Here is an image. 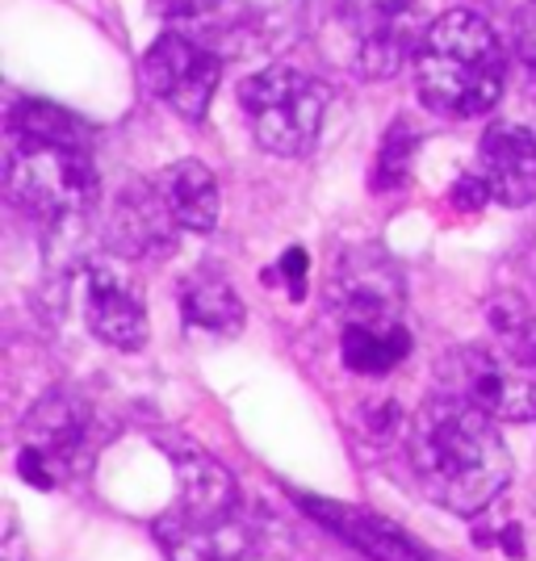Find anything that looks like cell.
Masks as SVG:
<instances>
[{
    "mask_svg": "<svg viewBox=\"0 0 536 561\" xmlns=\"http://www.w3.org/2000/svg\"><path fill=\"white\" fill-rule=\"evenodd\" d=\"M407 453L423 494L457 515L482 512L512 478V453L494 420L444 394L415 415Z\"/></svg>",
    "mask_w": 536,
    "mask_h": 561,
    "instance_id": "cell-2",
    "label": "cell"
},
{
    "mask_svg": "<svg viewBox=\"0 0 536 561\" xmlns=\"http://www.w3.org/2000/svg\"><path fill=\"white\" fill-rule=\"evenodd\" d=\"M218 80H223V55L189 30H168L142 55L147 93L163 101L168 110H176L185 122L206 117Z\"/></svg>",
    "mask_w": 536,
    "mask_h": 561,
    "instance_id": "cell-6",
    "label": "cell"
},
{
    "mask_svg": "<svg viewBox=\"0 0 536 561\" xmlns=\"http://www.w3.org/2000/svg\"><path fill=\"white\" fill-rule=\"evenodd\" d=\"M218 9H223V0H156V13H163L168 22H176V25L214 22Z\"/></svg>",
    "mask_w": 536,
    "mask_h": 561,
    "instance_id": "cell-21",
    "label": "cell"
},
{
    "mask_svg": "<svg viewBox=\"0 0 536 561\" xmlns=\"http://www.w3.org/2000/svg\"><path fill=\"white\" fill-rule=\"evenodd\" d=\"M4 185L38 222L76 227L101 193L89 130L50 101L13 105L4 139Z\"/></svg>",
    "mask_w": 536,
    "mask_h": 561,
    "instance_id": "cell-1",
    "label": "cell"
},
{
    "mask_svg": "<svg viewBox=\"0 0 536 561\" xmlns=\"http://www.w3.org/2000/svg\"><path fill=\"white\" fill-rule=\"evenodd\" d=\"M306 264H310V256H306L303 248H289L285 256L277 260V268L273 273H264V285H285V294L294 298V302H303L306 294Z\"/></svg>",
    "mask_w": 536,
    "mask_h": 561,
    "instance_id": "cell-20",
    "label": "cell"
},
{
    "mask_svg": "<svg viewBox=\"0 0 536 561\" xmlns=\"http://www.w3.org/2000/svg\"><path fill=\"white\" fill-rule=\"evenodd\" d=\"M156 537L168 561H243L252 549V533L239 519V512H189L181 503L156 519Z\"/></svg>",
    "mask_w": 536,
    "mask_h": 561,
    "instance_id": "cell-11",
    "label": "cell"
},
{
    "mask_svg": "<svg viewBox=\"0 0 536 561\" xmlns=\"http://www.w3.org/2000/svg\"><path fill=\"white\" fill-rule=\"evenodd\" d=\"M487 202H494L490 197V185L478 176V172H466V176H457V185H453V206L457 210H469V214H478Z\"/></svg>",
    "mask_w": 536,
    "mask_h": 561,
    "instance_id": "cell-22",
    "label": "cell"
},
{
    "mask_svg": "<svg viewBox=\"0 0 536 561\" xmlns=\"http://www.w3.org/2000/svg\"><path fill=\"white\" fill-rule=\"evenodd\" d=\"M89 436V407L68 390H55L43 402H34L30 420H25V445H22V478L50 491L80 457Z\"/></svg>",
    "mask_w": 536,
    "mask_h": 561,
    "instance_id": "cell-8",
    "label": "cell"
},
{
    "mask_svg": "<svg viewBox=\"0 0 536 561\" xmlns=\"http://www.w3.org/2000/svg\"><path fill=\"white\" fill-rule=\"evenodd\" d=\"M327 84L298 68H264L239 84V105L264 151L306 156L327 114Z\"/></svg>",
    "mask_w": 536,
    "mask_h": 561,
    "instance_id": "cell-4",
    "label": "cell"
},
{
    "mask_svg": "<svg viewBox=\"0 0 536 561\" xmlns=\"http://www.w3.org/2000/svg\"><path fill=\"white\" fill-rule=\"evenodd\" d=\"M415 126L411 122H395L390 135H386V147H381V160H377V188H390L407 181V168H411V156H415Z\"/></svg>",
    "mask_w": 536,
    "mask_h": 561,
    "instance_id": "cell-19",
    "label": "cell"
},
{
    "mask_svg": "<svg viewBox=\"0 0 536 561\" xmlns=\"http://www.w3.org/2000/svg\"><path fill=\"white\" fill-rule=\"evenodd\" d=\"M436 394L474 407L490 420H536V365L528 356H499L490 348H453L436 369Z\"/></svg>",
    "mask_w": 536,
    "mask_h": 561,
    "instance_id": "cell-5",
    "label": "cell"
},
{
    "mask_svg": "<svg viewBox=\"0 0 536 561\" xmlns=\"http://www.w3.org/2000/svg\"><path fill=\"white\" fill-rule=\"evenodd\" d=\"M415 84L436 114H490L508 84V55L499 34L469 9H453L436 18L415 55Z\"/></svg>",
    "mask_w": 536,
    "mask_h": 561,
    "instance_id": "cell-3",
    "label": "cell"
},
{
    "mask_svg": "<svg viewBox=\"0 0 536 561\" xmlns=\"http://www.w3.org/2000/svg\"><path fill=\"white\" fill-rule=\"evenodd\" d=\"M160 188L185 231H214V222H218V181L202 160H181V164L163 168Z\"/></svg>",
    "mask_w": 536,
    "mask_h": 561,
    "instance_id": "cell-18",
    "label": "cell"
},
{
    "mask_svg": "<svg viewBox=\"0 0 536 561\" xmlns=\"http://www.w3.org/2000/svg\"><path fill=\"white\" fill-rule=\"evenodd\" d=\"M181 319L189 331L206 335H235L243 328V298L231 289V280L218 273H193L181 285Z\"/></svg>",
    "mask_w": 536,
    "mask_h": 561,
    "instance_id": "cell-17",
    "label": "cell"
},
{
    "mask_svg": "<svg viewBox=\"0 0 536 561\" xmlns=\"http://www.w3.org/2000/svg\"><path fill=\"white\" fill-rule=\"evenodd\" d=\"M331 302L340 306L344 319L356 314H398L402 280L395 264L377 252H352L340 268H331Z\"/></svg>",
    "mask_w": 536,
    "mask_h": 561,
    "instance_id": "cell-13",
    "label": "cell"
},
{
    "mask_svg": "<svg viewBox=\"0 0 536 561\" xmlns=\"http://www.w3.org/2000/svg\"><path fill=\"white\" fill-rule=\"evenodd\" d=\"M235 50H264L289 38L298 25V0H223L218 18Z\"/></svg>",
    "mask_w": 536,
    "mask_h": 561,
    "instance_id": "cell-16",
    "label": "cell"
},
{
    "mask_svg": "<svg viewBox=\"0 0 536 561\" xmlns=\"http://www.w3.org/2000/svg\"><path fill=\"white\" fill-rule=\"evenodd\" d=\"M478 176L503 206H528L536 197V135L528 126L499 122L478 142Z\"/></svg>",
    "mask_w": 536,
    "mask_h": 561,
    "instance_id": "cell-12",
    "label": "cell"
},
{
    "mask_svg": "<svg viewBox=\"0 0 536 561\" xmlns=\"http://www.w3.org/2000/svg\"><path fill=\"white\" fill-rule=\"evenodd\" d=\"M335 13L352 38L361 76L386 80L411 55H420L427 25H420V0H335Z\"/></svg>",
    "mask_w": 536,
    "mask_h": 561,
    "instance_id": "cell-7",
    "label": "cell"
},
{
    "mask_svg": "<svg viewBox=\"0 0 536 561\" xmlns=\"http://www.w3.org/2000/svg\"><path fill=\"white\" fill-rule=\"evenodd\" d=\"M176 214L163 197L160 181H130L114 197L105 231H110V248L126 260H160L176 248Z\"/></svg>",
    "mask_w": 536,
    "mask_h": 561,
    "instance_id": "cell-9",
    "label": "cell"
},
{
    "mask_svg": "<svg viewBox=\"0 0 536 561\" xmlns=\"http://www.w3.org/2000/svg\"><path fill=\"white\" fill-rule=\"evenodd\" d=\"M306 512L319 515L327 528H335V533L349 540V545H356L365 558H374V561H432L415 540L407 537V533H398L395 524H386V519H377V515L352 512V507H344V503H327V499H306Z\"/></svg>",
    "mask_w": 536,
    "mask_h": 561,
    "instance_id": "cell-15",
    "label": "cell"
},
{
    "mask_svg": "<svg viewBox=\"0 0 536 561\" xmlns=\"http://www.w3.org/2000/svg\"><path fill=\"white\" fill-rule=\"evenodd\" d=\"M84 319L101 344L117 352H139L147 344V306L142 289L114 264H93L84 277Z\"/></svg>",
    "mask_w": 536,
    "mask_h": 561,
    "instance_id": "cell-10",
    "label": "cell"
},
{
    "mask_svg": "<svg viewBox=\"0 0 536 561\" xmlns=\"http://www.w3.org/2000/svg\"><path fill=\"white\" fill-rule=\"evenodd\" d=\"M411 352V331L398 314H356L340 331V360L361 377H381L398 369Z\"/></svg>",
    "mask_w": 536,
    "mask_h": 561,
    "instance_id": "cell-14",
    "label": "cell"
},
{
    "mask_svg": "<svg viewBox=\"0 0 536 561\" xmlns=\"http://www.w3.org/2000/svg\"><path fill=\"white\" fill-rule=\"evenodd\" d=\"M515 50L528 68H536V0H524L515 13Z\"/></svg>",
    "mask_w": 536,
    "mask_h": 561,
    "instance_id": "cell-23",
    "label": "cell"
}]
</instances>
